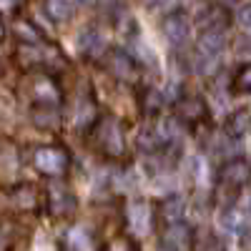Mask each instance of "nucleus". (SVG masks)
Returning <instances> with one entry per match:
<instances>
[{"label":"nucleus","mask_w":251,"mask_h":251,"mask_svg":"<svg viewBox=\"0 0 251 251\" xmlns=\"http://www.w3.org/2000/svg\"><path fill=\"white\" fill-rule=\"evenodd\" d=\"M15 33H18V38H23L25 43H30V46H35V43H40V33L28 23V20H20V23L15 25Z\"/></svg>","instance_id":"dca6fc26"},{"label":"nucleus","mask_w":251,"mask_h":251,"mask_svg":"<svg viewBox=\"0 0 251 251\" xmlns=\"http://www.w3.org/2000/svg\"><path fill=\"white\" fill-rule=\"evenodd\" d=\"M228 20H231V15H228V10L224 5H211V8H206V13H201V25L206 30H221L224 33Z\"/></svg>","instance_id":"1a4fd4ad"},{"label":"nucleus","mask_w":251,"mask_h":251,"mask_svg":"<svg viewBox=\"0 0 251 251\" xmlns=\"http://www.w3.org/2000/svg\"><path fill=\"white\" fill-rule=\"evenodd\" d=\"M46 13L55 23H66V20L73 18L75 5H73V0H46Z\"/></svg>","instance_id":"9b49d317"},{"label":"nucleus","mask_w":251,"mask_h":251,"mask_svg":"<svg viewBox=\"0 0 251 251\" xmlns=\"http://www.w3.org/2000/svg\"><path fill=\"white\" fill-rule=\"evenodd\" d=\"M221 224L228 228V231H239V228H241V219H239L236 211H231V208H228L226 214H221Z\"/></svg>","instance_id":"a211bd4d"},{"label":"nucleus","mask_w":251,"mask_h":251,"mask_svg":"<svg viewBox=\"0 0 251 251\" xmlns=\"http://www.w3.org/2000/svg\"><path fill=\"white\" fill-rule=\"evenodd\" d=\"M13 8V0H0V10H10Z\"/></svg>","instance_id":"aec40b11"},{"label":"nucleus","mask_w":251,"mask_h":251,"mask_svg":"<svg viewBox=\"0 0 251 251\" xmlns=\"http://www.w3.org/2000/svg\"><path fill=\"white\" fill-rule=\"evenodd\" d=\"M100 143H103V149H106V153H111V156L123 153V133H121L118 121L106 118L100 123Z\"/></svg>","instance_id":"20e7f679"},{"label":"nucleus","mask_w":251,"mask_h":251,"mask_svg":"<svg viewBox=\"0 0 251 251\" xmlns=\"http://www.w3.org/2000/svg\"><path fill=\"white\" fill-rule=\"evenodd\" d=\"M191 241H194V249H196V251H224L219 236L211 234L208 228H199V231H194Z\"/></svg>","instance_id":"f8f14e48"},{"label":"nucleus","mask_w":251,"mask_h":251,"mask_svg":"<svg viewBox=\"0 0 251 251\" xmlns=\"http://www.w3.org/2000/svg\"><path fill=\"white\" fill-rule=\"evenodd\" d=\"M249 126H251V113L249 111H236L231 118H228L226 131H228V136H244Z\"/></svg>","instance_id":"4468645a"},{"label":"nucleus","mask_w":251,"mask_h":251,"mask_svg":"<svg viewBox=\"0 0 251 251\" xmlns=\"http://www.w3.org/2000/svg\"><path fill=\"white\" fill-rule=\"evenodd\" d=\"M234 88L239 93H251V63L239 68V73L234 75Z\"/></svg>","instance_id":"2eb2a0df"},{"label":"nucleus","mask_w":251,"mask_h":251,"mask_svg":"<svg viewBox=\"0 0 251 251\" xmlns=\"http://www.w3.org/2000/svg\"><path fill=\"white\" fill-rule=\"evenodd\" d=\"M249 211H251V199H249Z\"/></svg>","instance_id":"4be33fe9"},{"label":"nucleus","mask_w":251,"mask_h":251,"mask_svg":"<svg viewBox=\"0 0 251 251\" xmlns=\"http://www.w3.org/2000/svg\"><path fill=\"white\" fill-rule=\"evenodd\" d=\"M163 35L171 46H183L188 38V18L183 13H171L163 18Z\"/></svg>","instance_id":"7ed1b4c3"},{"label":"nucleus","mask_w":251,"mask_h":251,"mask_svg":"<svg viewBox=\"0 0 251 251\" xmlns=\"http://www.w3.org/2000/svg\"><path fill=\"white\" fill-rule=\"evenodd\" d=\"M143 106H146V111H149V113H156L163 106V96L158 91H146V103H143Z\"/></svg>","instance_id":"f3484780"},{"label":"nucleus","mask_w":251,"mask_h":251,"mask_svg":"<svg viewBox=\"0 0 251 251\" xmlns=\"http://www.w3.org/2000/svg\"><path fill=\"white\" fill-rule=\"evenodd\" d=\"M183 214H186V203H183V199L171 196V199H166V201H163V219L169 221V224H181V221H183Z\"/></svg>","instance_id":"ddd939ff"},{"label":"nucleus","mask_w":251,"mask_h":251,"mask_svg":"<svg viewBox=\"0 0 251 251\" xmlns=\"http://www.w3.org/2000/svg\"><path fill=\"white\" fill-rule=\"evenodd\" d=\"M126 221H128L131 226V231L143 236V234H149V228H151V208L146 201H131L128 206H126Z\"/></svg>","instance_id":"f03ea898"},{"label":"nucleus","mask_w":251,"mask_h":251,"mask_svg":"<svg viewBox=\"0 0 251 251\" xmlns=\"http://www.w3.org/2000/svg\"><path fill=\"white\" fill-rule=\"evenodd\" d=\"M224 46H226V38L221 30H203L199 38V55L216 60V55L224 50Z\"/></svg>","instance_id":"0eeeda50"},{"label":"nucleus","mask_w":251,"mask_h":251,"mask_svg":"<svg viewBox=\"0 0 251 251\" xmlns=\"http://www.w3.org/2000/svg\"><path fill=\"white\" fill-rule=\"evenodd\" d=\"M78 43H80V53H83V55H100L103 48H106V43H103V35H100L98 28L83 30Z\"/></svg>","instance_id":"9d476101"},{"label":"nucleus","mask_w":251,"mask_h":251,"mask_svg":"<svg viewBox=\"0 0 251 251\" xmlns=\"http://www.w3.org/2000/svg\"><path fill=\"white\" fill-rule=\"evenodd\" d=\"M221 181H224L226 186H234V188L246 186V183L251 181V166H249L246 161H241V158L224 163V169H221Z\"/></svg>","instance_id":"39448f33"},{"label":"nucleus","mask_w":251,"mask_h":251,"mask_svg":"<svg viewBox=\"0 0 251 251\" xmlns=\"http://www.w3.org/2000/svg\"><path fill=\"white\" fill-rule=\"evenodd\" d=\"M5 35V28H3V20H0V38H3Z\"/></svg>","instance_id":"412c9836"},{"label":"nucleus","mask_w":251,"mask_h":251,"mask_svg":"<svg viewBox=\"0 0 251 251\" xmlns=\"http://www.w3.org/2000/svg\"><path fill=\"white\" fill-rule=\"evenodd\" d=\"M35 166L43 174H48V176H58V174L66 171L68 153L63 151V149H53V146H48V149L35 151Z\"/></svg>","instance_id":"f257e3e1"},{"label":"nucleus","mask_w":251,"mask_h":251,"mask_svg":"<svg viewBox=\"0 0 251 251\" xmlns=\"http://www.w3.org/2000/svg\"><path fill=\"white\" fill-rule=\"evenodd\" d=\"M239 23H241L246 30H251V5H244V8L239 10Z\"/></svg>","instance_id":"6ab92c4d"},{"label":"nucleus","mask_w":251,"mask_h":251,"mask_svg":"<svg viewBox=\"0 0 251 251\" xmlns=\"http://www.w3.org/2000/svg\"><path fill=\"white\" fill-rule=\"evenodd\" d=\"M108 68L116 73V78L121 80H131L136 75V66H133V60L131 55H126L123 50H111L108 53Z\"/></svg>","instance_id":"6e6552de"},{"label":"nucleus","mask_w":251,"mask_h":251,"mask_svg":"<svg viewBox=\"0 0 251 251\" xmlns=\"http://www.w3.org/2000/svg\"><path fill=\"white\" fill-rule=\"evenodd\" d=\"M176 116L183 121V123H199L206 118V103L196 96L191 98H181L178 106H176Z\"/></svg>","instance_id":"423d86ee"}]
</instances>
